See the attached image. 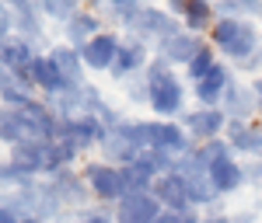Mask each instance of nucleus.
Wrapping results in <instances>:
<instances>
[{
  "label": "nucleus",
  "mask_w": 262,
  "mask_h": 223,
  "mask_svg": "<svg viewBox=\"0 0 262 223\" xmlns=\"http://www.w3.org/2000/svg\"><path fill=\"white\" fill-rule=\"evenodd\" d=\"M143 81H147V91H150L147 105L154 108V115H161V122H175L185 108V84L175 77V70L154 56L143 70Z\"/></svg>",
  "instance_id": "obj_1"
},
{
  "label": "nucleus",
  "mask_w": 262,
  "mask_h": 223,
  "mask_svg": "<svg viewBox=\"0 0 262 223\" xmlns=\"http://www.w3.org/2000/svg\"><path fill=\"white\" fill-rule=\"evenodd\" d=\"M210 45L217 49V53H224L227 60L234 63H248L259 56L262 49V35L259 28L252 24V21H238V18H217V24H213V32H210Z\"/></svg>",
  "instance_id": "obj_2"
},
{
  "label": "nucleus",
  "mask_w": 262,
  "mask_h": 223,
  "mask_svg": "<svg viewBox=\"0 0 262 223\" xmlns=\"http://www.w3.org/2000/svg\"><path fill=\"white\" fill-rule=\"evenodd\" d=\"M179 21L171 18L164 7H147L143 4L140 11H137V18L126 24V35H129V42H140V45H161L164 39H171V35H179Z\"/></svg>",
  "instance_id": "obj_3"
},
{
  "label": "nucleus",
  "mask_w": 262,
  "mask_h": 223,
  "mask_svg": "<svg viewBox=\"0 0 262 223\" xmlns=\"http://www.w3.org/2000/svg\"><path fill=\"white\" fill-rule=\"evenodd\" d=\"M84 182L91 188V195L101 199V203H119L122 195H126V182H122V167H112V164L105 161H88L81 167Z\"/></svg>",
  "instance_id": "obj_4"
},
{
  "label": "nucleus",
  "mask_w": 262,
  "mask_h": 223,
  "mask_svg": "<svg viewBox=\"0 0 262 223\" xmlns=\"http://www.w3.org/2000/svg\"><path fill=\"white\" fill-rule=\"evenodd\" d=\"M182 129L200 146V143L221 140L224 129H227V115H224L221 108H196V112H185L182 115Z\"/></svg>",
  "instance_id": "obj_5"
},
{
  "label": "nucleus",
  "mask_w": 262,
  "mask_h": 223,
  "mask_svg": "<svg viewBox=\"0 0 262 223\" xmlns=\"http://www.w3.org/2000/svg\"><path fill=\"white\" fill-rule=\"evenodd\" d=\"M46 146H49V143H42V140H28V143L11 146L7 164L18 171L21 185H25V182H35V175H46Z\"/></svg>",
  "instance_id": "obj_6"
},
{
  "label": "nucleus",
  "mask_w": 262,
  "mask_h": 223,
  "mask_svg": "<svg viewBox=\"0 0 262 223\" xmlns=\"http://www.w3.org/2000/svg\"><path fill=\"white\" fill-rule=\"evenodd\" d=\"M203 45H206L203 35H192V32L182 28L179 35H171V39H164L161 45H158V60H164L171 70H175V66H189V63L200 56Z\"/></svg>",
  "instance_id": "obj_7"
},
{
  "label": "nucleus",
  "mask_w": 262,
  "mask_h": 223,
  "mask_svg": "<svg viewBox=\"0 0 262 223\" xmlns=\"http://www.w3.org/2000/svg\"><path fill=\"white\" fill-rule=\"evenodd\" d=\"M161 213H164L161 203L150 192H140V195H122L119 203H116L112 220L116 223H154Z\"/></svg>",
  "instance_id": "obj_8"
},
{
  "label": "nucleus",
  "mask_w": 262,
  "mask_h": 223,
  "mask_svg": "<svg viewBox=\"0 0 262 223\" xmlns=\"http://www.w3.org/2000/svg\"><path fill=\"white\" fill-rule=\"evenodd\" d=\"M35 56H39L35 45L25 42L21 35H7V39H0V63H4V70L14 73V77H28V70H32Z\"/></svg>",
  "instance_id": "obj_9"
},
{
  "label": "nucleus",
  "mask_w": 262,
  "mask_h": 223,
  "mask_svg": "<svg viewBox=\"0 0 262 223\" xmlns=\"http://www.w3.org/2000/svg\"><path fill=\"white\" fill-rule=\"evenodd\" d=\"M119 49H122V39L116 32H101V35H95V39L81 49V60H84L88 70H112Z\"/></svg>",
  "instance_id": "obj_10"
},
{
  "label": "nucleus",
  "mask_w": 262,
  "mask_h": 223,
  "mask_svg": "<svg viewBox=\"0 0 262 223\" xmlns=\"http://www.w3.org/2000/svg\"><path fill=\"white\" fill-rule=\"evenodd\" d=\"M150 195L161 203V209H168V213H185V209H192L189 206V188H185V178L182 175H161L158 182H154V188H150Z\"/></svg>",
  "instance_id": "obj_11"
},
{
  "label": "nucleus",
  "mask_w": 262,
  "mask_h": 223,
  "mask_svg": "<svg viewBox=\"0 0 262 223\" xmlns=\"http://www.w3.org/2000/svg\"><path fill=\"white\" fill-rule=\"evenodd\" d=\"M14 11V35H21L25 42H42L46 39V18H42L39 4H28V0H14L11 4Z\"/></svg>",
  "instance_id": "obj_12"
},
{
  "label": "nucleus",
  "mask_w": 262,
  "mask_h": 223,
  "mask_svg": "<svg viewBox=\"0 0 262 223\" xmlns=\"http://www.w3.org/2000/svg\"><path fill=\"white\" fill-rule=\"evenodd\" d=\"M101 32H105V28H101V14H98V11H88V7H81L74 18L63 24L67 45H70V49H77V53H81L95 35H101Z\"/></svg>",
  "instance_id": "obj_13"
},
{
  "label": "nucleus",
  "mask_w": 262,
  "mask_h": 223,
  "mask_svg": "<svg viewBox=\"0 0 262 223\" xmlns=\"http://www.w3.org/2000/svg\"><path fill=\"white\" fill-rule=\"evenodd\" d=\"M147 63H150V49L140 45V42H122L119 56L112 63V81H133V77H140L143 70H147Z\"/></svg>",
  "instance_id": "obj_14"
},
{
  "label": "nucleus",
  "mask_w": 262,
  "mask_h": 223,
  "mask_svg": "<svg viewBox=\"0 0 262 223\" xmlns=\"http://www.w3.org/2000/svg\"><path fill=\"white\" fill-rule=\"evenodd\" d=\"M224 140H227L231 150H238V154L262 157V126L255 119H252V122H231V119H227Z\"/></svg>",
  "instance_id": "obj_15"
},
{
  "label": "nucleus",
  "mask_w": 262,
  "mask_h": 223,
  "mask_svg": "<svg viewBox=\"0 0 262 223\" xmlns=\"http://www.w3.org/2000/svg\"><path fill=\"white\" fill-rule=\"evenodd\" d=\"M255 108H259V102H255L252 84H238V81L227 87V94H224V102H221V112L231 122H252Z\"/></svg>",
  "instance_id": "obj_16"
},
{
  "label": "nucleus",
  "mask_w": 262,
  "mask_h": 223,
  "mask_svg": "<svg viewBox=\"0 0 262 223\" xmlns=\"http://www.w3.org/2000/svg\"><path fill=\"white\" fill-rule=\"evenodd\" d=\"M234 84V73H231V66H217L206 81L192 84V94H196V102H200V108H221L224 94H227V87Z\"/></svg>",
  "instance_id": "obj_17"
},
{
  "label": "nucleus",
  "mask_w": 262,
  "mask_h": 223,
  "mask_svg": "<svg viewBox=\"0 0 262 223\" xmlns=\"http://www.w3.org/2000/svg\"><path fill=\"white\" fill-rule=\"evenodd\" d=\"M49 188H53V195L60 199V206H74V209H81L88 203V182H84V175H74L70 167L67 171H56L53 178H49Z\"/></svg>",
  "instance_id": "obj_18"
},
{
  "label": "nucleus",
  "mask_w": 262,
  "mask_h": 223,
  "mask_svg": "<svg viewBox=\"0 0 262 223\" xmlns=\"http://www.w3.org/2000/svg\"><path fill=\"white\" fill-rule=\"evenodd\" d=\"M98 150H101V161L112 164V167H129L133 161L143 157L140 150H137V143L129 140V136H122L119 129H108L105 140L98 143Z\"/></svg>",
  "instance_id": "obj_19"
},
{
  "label": "nucleus",
  "mask_w": 262,
  "mask_h": 223,
  "mask_svg": "<svg viewBox=\"0 0 262 223\" xmlns=\"http://www.w3.org/2000/svg\"><path fill=\"white\" fill-rule=\"evenodd\" d=\"M49 60L56 63V70H60L67 91L84 87V70H88V66H84V60H81V53H77V49H70L67 42H63V45H53V49H49Z\"/></svg>",
  "instance_id": "obj_20"
},
{
  "label": "nucleus",
  "mask_w": 262,
  "mask_h": 223,
  "mask_svg": "<svg viewBox=\"0 0 262 223\" xmlns=\"http://www.w3.org/2000/svg\"><path fill=\"white\" fill-rule=\"evenodd\" d=\"M25 122H28V133L32 140H42V143H53L56 140V129H60V119L56 112L49 108L46 102H35L25 108Z\"/></svg>",
  "instance_id": "obj_21"
},
{
  "label": "nucleus",
  "mask_w": 262,
  "mask_h": 223,
  "mask_svg": "<svg viewBox=\"0 0 262 223\" xmlns=\"http://www.w3.org/2000/svg\"><path fill=\"white\" fill-rule=\"evenodd\" d=\"M35 94H39V87L32 84V77H14V73H7V81H4V87H0V105H4V108L25 112L28 105L39 102Z\"/></svg>",
  "instance_id": "obj_22"
},
{
  "label": "nucleus",
  "mask_w": 262,
  "mask_h": 223,
  "mask_svg": "<svg viewBox=\"0 0 262 223\" xmlns=\"http://www.w3.org/2000/svg\"><path fill=\"white\" fill-rule=\"evenodd\" d=\"M248 182L245 178V164L234 161V157H224L210 167V185L217 188V195H231V192H238L242 185Z\"/></svg>",
  "instance_id": "obj_23"
},
{
  "label": "nucleus",
  "mask_w": 262,
  "mask_h": 223,
  "mask_svg": "<svg viewBox=\"0 0 262 223\" xmlns=\"http://www.w3.org/2000/svg\"><path fill=\"white\" fill-rule=\"evenodd\" d=\"M28 77H32V84L39 87L46 98H56V94H67V84H63L60 70H56V63L49 60V53L46 56H35V63H32V70H28Z\"/></svg>",
  "instance_id": "obj_24"
},
{
  "label": "nucleus",
  "mask_w": 262,
  "mask_h": 223,
  "mask_svg": "<svg viewBox=\"0 0 262 223\" xmlns=\"http://www.w3.org/2000/svg\"><path fill=\"white\" fill-rule=\"evenodd\" d=\"M217 24V7L206 4V0H189L185 14H182V28L192 32V35H210Z\"/></svg>",
  "instance_id": "obj_25"
},
{
  "label": "nucleus",
  "mask_w": 262,
  "mask_h": 223,
  "mask_svg": "<svg viewBox=\"0 0 262 223\" xmlns=\"http://www.w3.org/2000/svg\"><path fill=\"white\" fill-rule=\"evenodd\" d=\"M161 175L154 171V164L140 157V161H133L129 167H122V182H126V195H140V192H150L154 182H158Z\"/></svg>",
  "instance_id": "obj_26"
},
{
  "label": "nucleus",
  "mask_w": 262,
  "mask_h": 223,
  "mask_svg": "<svg viewBox=\"0 0 262 223\" xmlns=\"http://www.w3.org/2000/svg\"><path fill=\"white\" fill-rule=\"evenodd\" d=\"M28 140H32V133H28L25 112H18V108H4V105H0V143L18 146V143H28Z\"/></svg>",
  "instance_id": "obj_27"
},
{
  "label": "nucleus",
  "mask_w": 262,
  "mask_h": 223,
  "mask_svg": "<svg viewBox=\"0 0 262 223\" xmlns=\"http://www.w3.org/2000/svg\"><path fill=\"white\" fill-rule=\"evenodd\" d=\"M213 7H217V18H238V21L262 18V0H221Z\"/></svg>",
  "instance_id": "obj_28"
},
{
  "label": "nucleus",
  "mask_w": 262,
  "mask_h": 223,
  "mask_svg": "<svg viewBox=\"0 0 262 223\" xmlns=\"http://www.w3.org/2000/svg\"><path fill=\"white\" fill-rule=\"evenodd\" d=\"M217 66H221V63H217V49L206 42V45L200 49V56H196V60L185 66V77H189L192 84H200V81H206V77H210Z\"/></svg>",
  "instance_id": "obj_29"
},
{
  "label": "nucleus",
  "mask_w": 262,
  "mask_h": 223,
  "mask_svg": "<svg viewBox=\"0 0 262 223\" xmlns=\"http://www.w3.org/2000/svg\"><path fill=\"white\" fill-rule=\"evenodd\" d=\"M185 188H189V206L192 209H206V206H213L221 199L217 188L210 185V175L206 178H185Z\"/></svg>",
  "instance_id": "obj_30"
},
{
  "label": "nucleus",
  "mask_w": 262,
  "mask_h": 223,
  "mask_svg": "<svg viewBox=\"0 0 262 223\" xmlns=\"http://www.w3.org/2000/svg\"><path fill=\"white\" fill-rule=\"evenodd\" d=\"M98 7H101V11H98L101 18H112L119 28H126L129 21L137 18V11H140L143 4H140V0H108V4H98Z\"/></svg>",
  "instance_id": "obj_31"
},
{
  "label": "nucleus",
  "mask_w": 262,
  "mask_h": 223,
  "mask_svg": "<svg viewBox=\"0 0 262 223\" xmlns=\"http://www.w3.org/2000/svg\"><path fill=\"white\" fill-rule=\"evenodd\" d=\"M39 7H42V18L46 21H60V24H67V21L81 11L77 0H42Z\"/></svg>",
  "instance_id": "obj_32"
},
{
  "label": "nucleus",
  "mask_w": 262,
  "mask_h": 223,
  "mask_svg": "<svg viewBox=\"0 0 262 223\" xmlns=\"http://www.w3.org/2000/svg\"><path fill=\"white\" fill-rule=\"evenodd\" d=\"M18 185H21L18 171H14L7 161H0V195H4V192H11V188H18Z\"/></svg>",
  "instance_id": "obj_33"
},
{
  "label": "nucleus",
  "mask_w": 262,
  "mask_h": 223,
  "mask_svg": "<svg viewBox=\"0 0 262 223\" xmlns=\"http://www.w3.org/2000/svg\"><path fill=\"white\" fill-rule=\"evenodd\" d=\"M126 91H129V102H147L150 98V91H147V81H143V73L137 81H126Z\"/></svg>",
  "instance_id": "obj_34"
},
{
  "label": "nucleus",
  "mask_w": 262,
  "mask_h": 223,
  "mask_svg": "<svg viewBox=\"0 0 262 223\" xmlns=\"http://www.w3.org/2000/svg\"><path fill=\"white\" fill-rule=\"evenodd\" d=\"M7 35H14V11H11V4H0V39H7Z\"/></svg>",
  "instance_id": "obj_35"
},
{
  "label": "nucleus",
  "mask_w": 262,
  "mask_h": 223,
  "mask_svg": "<svg viewBox=\"0 0 262 223\" xmlns=\"http://www.w3.org/2000/svg\"><path fill=\"white\" fill-rule=\"evenodd\" d=\"M245 178L248 182H262V157H252V161L245 164Z\"/></svg>",
  "instance_id": "obj_36"
},
{
  "label": "nucleus",
  "mask_w": 262,
  "mask_h": 223,
  "mask_svg": "<svg viewBox=\"0 0 262 223\" xmlns=\"http://www.w3.org/2000/svg\"><path fill=\"white\" fill-rule=\"evenodd\" d=\"M81 220H84V223H116L108 213H84Z\"/></svg>",
  "instance_id": "obj_37"
},
{
  "label": "nucleus",
  "mask_w": 262,
  "mask_h": 223,
  "mask_svg": "<svg viewBox=\"0 0 262 223\" xmlns=\"http://www.w3.org/2000/svg\"><path fill=\"white\" fill-rule=\"evenodd\" d=\"M200 223H231V216H224V213H210V216H203Z\"/></svg>",
  "instance_id": "obj_38"
},
{
  "label": "nucleus",
  "mask_w": 262,
  "mask_h": 223,
  "mask_svg": "<svg viewBox=\"0 0 262 223\" xmlns=\"http://www.w3.org/2000/svg\"><path fill=\"white\" fill-rule=\"evenodd\" d=\"M252 91H255V102H259V112H262V73L252 81Z\"/></svg>",
  "instance_id": "obj_39"
},
{
  "label": "nucleus",
  "mask_w": 262,
  "mask_h": 223,
  "mask_svg": "<svg viewBox=\"0 0 262 223\" xmlns=\"http://www.w3.org/2000/svg\"><path fill=\"white\" fill-rule=\"evenodd\" d=\"M245 70H262V49H259V56H255V60L245 63Z\"/></svg>",
  "instance_id": "obj_40"
},
{
  "label": "nucleus",
  "mask_w": 262,
  "mask_h": 223,
  "mask_svg": "<svg viewBox=\"0 0 262 223\" xmlns=\"http://www.w3.org/2000/svg\"><path fill=\"white\" fill-rule=\"evenodd\" d=\"M60 223H84L81 216H77V220H74V216H60Z\"/></svg>",
  "instance_id": "obj_41"
},
{
  "label": "nucleus",
  "mask_w": 262,
  "mask_h": 223,
  "mask_svg": "<svg viewBox=\"0 0 262 223\" xmlns=\"http://www.w3.org/2000/svg\"><path fill=\"white\" fill-rule=\"evenodd\" d=\"M4 81H7V70H4V63H0V87H4Z\"/></svg>",
  "instance_id": "obj_42"
},
{
  "label": "nucleus",
  "mask_w": 262,
  "mask_h": 223,
  "mask_svg": "<svg viewBox=\"0 0 262 223\" xmlns=\"http://www.w3.org/2000/svg\"><path fill=\"white\" fill-rule=\"evenodd\" d=\"M25 223H39V220H25Z\"/></svg>",
  "instance_id": "obj_43"
},
{
  "label": "nucleus",
  "mask_w": 262,
  "mask_h": 223,
  "mask_svg": "<svg viewBox=\"0 0 262 223\" xmlns=\"http://www.w3.org/2000/svg\"><path fill=\"white\" fill-rule=\"evenodd\" d=\"M259 209H262V203H259Z\"/></svg>",
  "instance_id": "obj_44"
}]
</instances>
